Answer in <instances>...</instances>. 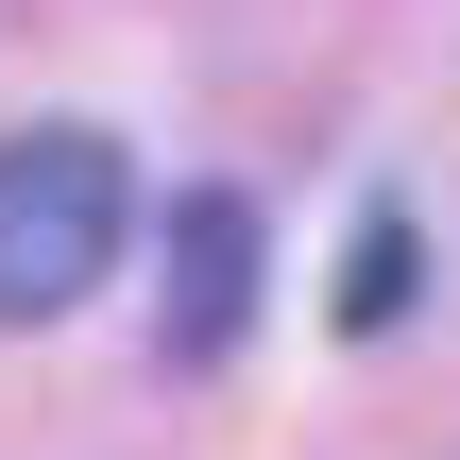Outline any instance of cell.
<instances>
[{
  "label": "cell",
  "mask_w": 460,
  "mask_h": 460,
  "mask_svg": "<svg viewBox=\"0 0 460 460\" xmlns=\"http://www.w3.org/2000/svg\"><path fill=\"white\" fill-rule=\"evenodd\" d=\"M137 239V171L102 119H34L0 137V324H68Z\"/></svg>",
  "instance_id": "obj_1"
},
{
  "label": "cell",
  "mask_w": 460,
  "mask_h": 460,
  "mask_svg": "<svg viewBox=\"0 0 460 460\" xmlns=\"http://www.w3.org/2000/svg\"><path fill=\"white\" fill-rule=\"evenodd\" d=\"M239 324H256V205H239V188H188V205H171L154 341H171V358H239Z\"/></svg>",
  "instance_id": "obj_2"
},
{
  "label": "cell",
  "mask_w": 460,
  "mask_h": 460,
  "mask_svg": "<svg viewBox=\"0 0 460 460\" xmlns=\"http://www.w3.org/2000/svg\"><path fill=\"white\" fill-rule=\"evenodd\" d=\"M341 324H358V341L410 324V222H358V256H341Z\"/></svg>",
  "instance_id": "obj_3"
}]
</instances>
